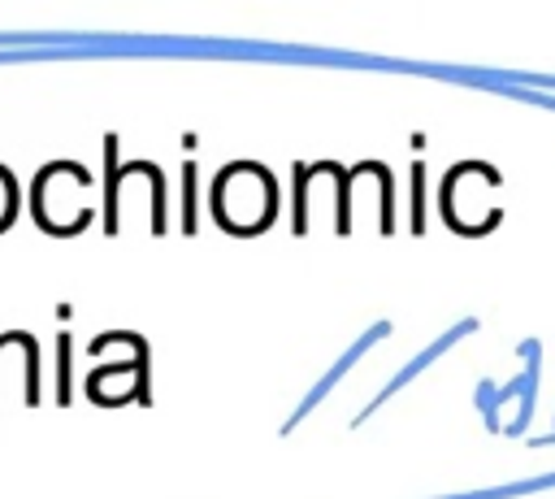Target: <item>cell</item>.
<instances>
[{"label": "cell", "mask_w": 555, "mask_h": 499, "mask_svg": "<svg viewBox=\"0 0 555 499\" xmlns=\"http://www.w3.org/2000/svg\"><path fill=\"white\" fill-rule=\"evenodd\" d=\"M87 386H91V395H95L100 404H117V399H126L130 391H139V373H134V369H121V378H117V373L100 369Z\"/></svg>", "instance_id": "6da1fadb"}]
</instances>
